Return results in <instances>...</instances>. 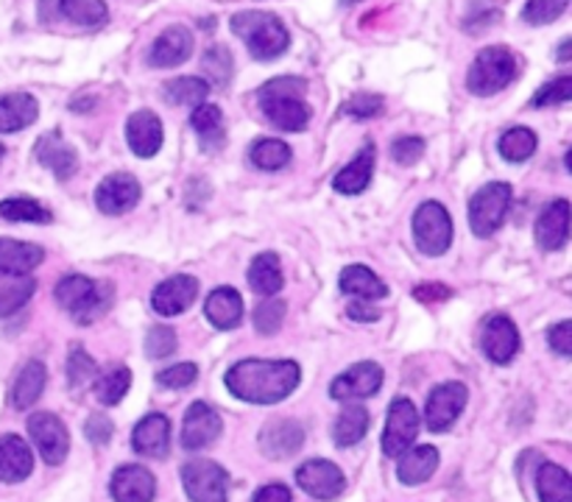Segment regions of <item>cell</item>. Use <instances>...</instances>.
Wrapping results in <instances>:
<instances>
[{
  "mask_svg": "<svg viewBox=\"0 0 572 502\" xmlns=\"http://www.w3.org/2000/svg\"><path fill=\"white\" fill-rule=\"evenodd\" d=\"M56 302L76 324H96L112 310L115 287L112 282L71 274L56 285Z\"/></svg>",
  "mask_w": 572,
  "mask_h": 502,
  "instance_id": "cell-3",
  "label": "cell"
},
{
  "mask_svg": "<svg viewBox=\"0 0 572 502\" xmlns=\"http://www.w3.org/2000/svg\"><path fill=\"white\" fill-rule=\"evenodd\" d=\"M204 70L215 78V84H227L233 76V56L224 45H215L204 54Z\"/></svg>",
  "mask_w": 572,
  "mask_h": 502,
  "instance_id": "cell-49",
  "label": "cell"
},
{
  "mask_svg": "<svg viewBox=\"0 0 572 502\" xmlns=\"http://www.w3.org/2000/svg\"><path fill=\"white\" fill-rule=\"evenodd\" d=\"M260 449L274 460H285L296 455L304 444V427L293 418H274L260 430Z\"/></svg>",
  "mask_w": 572,
  "mask_h": 502,
  "instance_id": "cell-20",
  "label": "cell"
},
{
  "mask_svg": "<svg viewBox=\"0 0 572 502\" xmlns=\"http://www.w3.org/2000/svg\"><path fill=\"white\" fill-rule=\"evenodd\" d=\"M369 411L364 405H355V402H346L344 411L338 413L333 425V441L338 447H355L366 438L369 433Z\"/></svg>",
  "mask_w": 572,
  "mask_h": 502,
  "instance_id": "cell-33",
  "label": "cell"
},
{
  "mask_svg": "<svg viewBox=\"0 0 572 502\" xmlns=\"http://www.w3.org/2000/svg\"><path fill=\"white\" fill-rule=\"evenodd\" d=\"M29 436L48 467H60L62 460L67 458L71 433H67V427L62 425V418L54 416V413H34V416L29 418Z\"/></svg>",
  "mask_w": 572,
  "mask_h": 502,
  "instance_id": "cell-11",
  "label": "cell"
},
{
  "mask_svg": "<svg viewBox=\"0 0 572 502\" xmlns=\"http://www.w3.org/2000/svg\"><path fill=\"white\" fill-rule=\"evenodd\" d=\"M537 494L542 502H572V478L559 463H542L537 472Z\"/></svg>",
  "mask_w": 572,
  "mask_h": 502,
  "instance_id": "cell-37",
  "label": "cell"
},
{
  "mask_svg": "<svg viewBox=\"0 0 572 502\" xmlns=\"http://www.w3.org/2000/svg\"><path fill=\"white\" fill-rule=\"evenodd\" d=\"M296 483L304 494H311L313 500L322 502H333L338 500L341 491L346 489V478L333 460L324 458H313L304 460L302 467L296 469Z\"/></svg>",
  "mask_w": 572,
  "mask_h": 502,
  "instance_id": "cell-13",
  "label": "cell"
},
{
  "mask_svg": "<svg viewBox=\"0 0 572 502\" xmlns=\"http://www.w3.org/2000/svg\"><path fill=\"white\" fill-rule=\"evenodd\" d=\"M453 296L447 285H435V282H424V285L413 287V299L419 302H444Z\"/></svg>",
  "mask_w": 572,
  "mask_h": 502,
  "instance_id": "cell-55",
  "label": "cell"
},
{
  "mask_svg": "<svg viewBox=\"0 0 572 502\" xmlns=\"http://www.w3.org/2000/svg\"><path fill=\"white\" fill-rule=\"evenodd\" d=\"M249 285L251 291L266 296V299H271V296H277L282 291V269L280 258H277L274 251H266V254L251 260Z\"/></svg>",
  "mask_w": 572,
  "mask_h": 502,
  "instance_id": "cell-35",
  "label": "cell"
},
{
  "mask_svg": "<svg viewBox=\"0 0 572 502\" xmlns=\"http://www.w3.org/2000/svg\"><path fill=\"white\" fill-rule=\"evenodd\" d=\"M84 433H87L90 444L104 447V444H109V438H112V422H109L107 416H101V413H93V416L87 418V425H84Z\"/></svg>",
  "mask_w": 572,
  "mask_h": 502,
  "instance_id": "cell-54",
  "label": "cell"
},
{
  "mask_svg": "<svg viewBox=\"0 0 572 502\" xmlns=\"http://www.w3.org/2000/svg\"><path fill=\"white\" fill-rule=\"evenodd\" d=\"M204 313H207V321L215 329H235L244 321V299H240V293L235 287L222 285L207 296Z\"/></svg>",
  "mask_w": 572,
  "mask_h": 502,
  "instance_id": "cell-27",
  "label": "cell"
},
{
  "mask_svg": "<svg viewBox=\"0 0 572 502\" xmlns=\"http://www.w3.org/2000/svg\"><path fill=\"white\" fill-rule=\"evenodd\" d=\"M341 3H344V7H352V3H360V0H341Z\"/></svg>",
  "mask_w": 572,
  "mask_h": 502,
  "instance_id": "cell-59",
  "label": "cell"
},
{
  "mask_svg": "<svg viewBox=\"0 0 572 502\" xmlns=\"http://www.w3.org/2000/svg\"><path fill=\"white\" fill-rule=\"evenodd\" d=\"M209 96V84L204 78L196 76H182L173 78L165 84V101L173 107H198V103L207 101Z\"/></svg>",
  "mask_w": 572,
  "mask_h": 502,
  "instance_id": "cell-39",
  "label": "cell"
},
{
  "mask_svg": "<svg viewBox=\"0 0 572 502\" xmlns=\"http://www.w3.org/2000/svg\"><path fill=\"white\" fill-rule=\"evenodd\" d=\"M302 369L293 360H238L227 371L224 383L229 394L249 405H277L296 391Z\"/></svg>",
  "mask_w": 572,
  "mask_h": 502,
  "instance_id": "cell-1",
  "label": "cell"
},
{
  "mask_svg": "<svg viewBox=\"0 0 572 502\" xmlns=\"http://www.w3.org/2000/svg\"><path fill=\"white\" fill-rule=\"evenodd\" d=\"M45 380H48L45 365H42L40 360H29V363L20 369L18 380H14L12 385V396H9L14 411H29V407L40 400L42 391H45Z\"/></svg>",
  "mask_w": 572,
  "mask_h": 502,
  "instance_id": "cell-32",
  "label": "cell"
},
{
  "mask_svg": "<svg viewBox=\"0 0 572 502\" xmlns=\"http://www.w3.org/2000/svg\"><path fill=\"white\" fill-rule=\"evenodd\" d=\"M109 494L115 502H154L157 478L145 467L126 463V467L115 469L112 480H109Z\"/></svg>",
  "mask_w": 572,
  "mask_h": 502,
  "instance_id": "cell-19",
  "label": "cell"
},
{
  "mask_svg": "<svg viewBox=\"0 0 572 502\" xmlns=\"http://www.w3.org/2000/svg\"><path fill=\"white\" fill-rule=\"evenodd\" d=\"M42 260H45L42 245L0 238V274H31Z\"/></svg>",
  "mask_w": 572,
  "mask_h": 502,
  "instance_id": "cell-30",
  "label": "cell"
},
{
  "mask_svg": "<svg viewBox=\"0 0 572 502\" xmlns=\"http://www.w3.org/2000/svg\"><path fill=\"white\" fill-rule=\"evenodd\" d=\"M191 126L193 132L198 134L202 145L207 151L222 149L224 145V114L222 109L213 107V103H198L191 112Z\"/></svg>",
  "mask_w": 572,
  "mask_h": 502,
  "instance_id": "cell-36",
  "label": "cell"
},
{
  "mask_svg": "<svg viewBox=\"0 0 572 502\" xmlns=\"http://www.w3.org/2000/svg\"><path fill=\"white\" fill-rule=\"evenodd\" d=\"M31 472H34V452L29 444L14 433L0 436V480L23 483Z\"/></svg>",
  "mask_w": 572,
  "mask_h": 502,
  "instance_id": "cell-24",
  "label": "cell"
},
{
  "mask_svg": "<svg viewBox=\"0 0 572 502\" xmlns=\"http://www.w3.org/2000/svg\"><path fill=\"white\" fill-rule=\"evenodd\" d=\"M570 0H528L522 9V20L531 25H548L566 12Z\"/></svg>",
  "mask_w": 572,
  "mask_h": 502,
  "instance_id": "cell-45",
  "label": "cell"
},
{
  "mask_svg": "<svg viewBox=\"0 0 572 502\" xmlns=\"http://www.w3.org/2000/svg\"><path fill=\"white\" fill-rule=\"evenodd\" d=\"M382 389V369L371 360L364 363H355L352 369H346L344 374H338L330 385V396L335 402H358L369 400L377 391Z\"/></svg>",
  "mask_w": 572,
  "mask_h": 502,
  "instance_id": "cell-14",
  "label": "cell"
},
{
  "mask_svg": "<svg viewBox=\"0 0 572 502\" xmlns=\"http://www.w3.org/2000/svg\"><path fill=\"white\" fill-rule=\"evenodd\" d=\"M470 391L464 383H442L435 385L424 405V425L433 433H447L464 413Z\"/></svg>",
  "mask_w": 572,
  "mask_h": 502,
  "instance_id": "cell-10",
  "label": "cell"
},
{
  "mask_svg": "<svg viewBox=\"0 0 572 502\" xmlns=\"http://www.w3.org/2000/svg\"><path fill=\"white\" fill-rule=\"evenodd\" d=\"M251 156V165L260 167V171H282V167L291 162V149L288 143L274 138H266V140H257L249 151Z\"/></svg>",
  "mask_w": 572,
  "mask_h": 502,
  "instance_id": "cell-42",
  "label": "cell"
},
{
  "mask_svg": "<svg viewBox=\"0 0 572 502\" xmlns=\"http://www.w3.org/2000/svg\"><path fill=\"white\" fill-rule=\"evenodd\" d=\"M307 84L296 76L271 78L260 87V112L280 132H304L311 123V107L304 103Z\"/></svg>",
  "mask_w": 572,
  "mask_h": 502,
  "instance_id": "cell-2",
  "label": "cell"
},
{
  "mask_svg": "<svg viewBox=\"0 0 572 502\" xmlns=\"http://www.w3.org/2000/svg\"><path fill=\"white\" fill-rule=\"evenodd\" d=\"M131 449L143 458H165L171 449V418L162 413H149L131 433Z\"/></svg>",
  "mask_w": 572,
  "mask_h": 502,
  "instance_id": "cell-21",
  "label": "cell"
},
{
  "mask_svg": "<svg viewBox=\"0 0 572 502\" xmlns=\"http://www.w3.org/2000/svg\"><path fill=\"white\" fill-rule=\"evenodd\" d=\"M481 347H483V354H486L492 363H497V365L511 363L519 352L517 324H514L508 316H503V313L489 316L486 318V324H483Z\"/></svg>",
  "mask_w": 572,
  "mask_h": 502,
  "instance_id": "cell-16",
  "label": "cell"
},
{
  "mask_svg": "<svg viewBox=\"0 0 572 502\" xmlns=\"http://www.w3.org/2000/svg\"><path fill=\"white\" fill-rule=\"evenodd\" d=\"M193 54V34L185 25H171L162 31L151 45L149 62L154 67H176L191 59Z\"/></svg>",
  "mask_w": 572,
  "mask_h": 502,
  "instance_id": "cell-23",
  "label": "cell"
},
{
  "mask_svg": "<svg viewBox=\"0 0 572 502\" xmlns=\"http://www.w3.org/2000/svg\"><path fill=\"white\" fill-rule=\"evenodd\" d=\"M36 282L31 274H0V316H12L34 296Z\"/></svg>",
  "mask_w": 572,
  "mask_h": 502,
  "instance_id": "cell-38",
  "label": "cell"
},
{
  "mask_svg": "<svg viewBox=\"0 0 572 502\" xmlns=\"http://www.w3.org/2000/svg\"><path fill=\"white\" fill-rule=\"evenodd\" d=\"M222 430V416L215 413V407H209L207 402H193L185 413V422H182V447L187 452L207 449L209 444L218 441Z\"/></svg>",
  "mask_w": 572,
  "mask_h": 502,
  "instance_id": "cell-17",
  "label": "cell"
},
{
  "mask_svg": "<svg viewBox=\"0 0 572 502\" xmlns=\"http://www.w3.org/2000/svg\"><path fill=\"white\" fill-rule=\"evenodd\" d=\"M198 376V365L196 363H176L171 365V369H162L160 374H157V383L162 385V389H187V385L196 383Z\"/></svg>",
  "mask_w": 572,
  "mask_h": 502,
  "instance_id": "cell-48",
  "label": "cell"
},
{
  "mask_svg": "<svg viewBox=\"0 0 572 502\" xmlns=\"http://www.w3.org/2000/svg\"><path fill=\"white\" fill-rule=\"evenodd\" d=\"M419 425H422V418H419L417 405L408 396H397L388 407L386 430H382V452L400 455L402 449L411 447L419 436Z\"/></svg>",
  "mask_w": 572,
  "mask_h": 502,
  "instance_id": "cell-12",
  "label": "cell"
},
{
  "mask_svg": "<svg viewBox=\"0 0 572 502\" xmlns=\"http://www.w3.org/2000/svg\"><path fill=\"white\" fill-rule=\"evenodd\" d=\"M196 296H198L196 276L176 274L154 287V293H151V310H154L157 316H165V318L182 316V313L191 310Z\"/></svg>",
  "mask_w": 572,
  "mask_h": 502,
  "instance_id": "cell-15",
  "label": "cell"
},
{
  "mask_svg": "<svg viewBox=\"0 0 572 502\" xmlns=\"http://www.w3.org/2000/svg\"><path fill=\"white\" fill-rule=\"evenodd\" d=\"M98 369L93 363V358L84 349H73L71 358H67V383L73 391H84L90 383H96Z\"/></svg>",
  "mask_w": 572,
  "mask_h": 502,
  "instance_id": "cell-44",
  "label": "cell"
},
{
  "mask_svg": "<svg viewBox=\"0 0 572 502\" xmlns=\"http://www.w3.org/2000/svg\"><path fill=\"white\" fill-rule=\"evenodd\" d=\"M514 76H517V59H514L511 51L492 45V48H483L472 62L466 90L481 98L497 96L514 81Z\"/></svg>",
  "mask_w": 572,
  "mask_h": 502,
  "instance_id": "cell-5",
  "label": "cell"
},
{
  "mask_svg": "<svg viewBox=\"0 0 572 502\" xmlns=\"http://www.w3.org/2000/svg\"><path fill=\"white\" fill-rule=\"evenodd\" d=\"M40 114L36 98L29 92H9L0 98V134L23 132Z\"/></svg>",
  "mask_w": 572,
  "mask_h": 502,
  "instance_id": "cell-31",
  "label": "cell"
},
{
  "mask_svg": "<svg viewBox=\"0 0 572 502\" xmlns=\"http://www.w3.org/2000/svg\"><path fill=\"white\" fill-rule=\"evenodd\" d=\"M182 485L191 502H227L229 478L215 460H191L182 467Z\"/></svg>",
  "mask_w": 572,
  "mask_h": 502,
  "instance_id": "cell-8",
  "label": "cell"
},
{
  "mask_svg": "<svg viewBox=\"0 0 572 502\" xmlns=\"http://www.w3.org/2000/svg\"><path fill=\"white\" fill-rule=\"evenodd\" d=\"M42 23H71L98 29L107 23L109 9L104 0H40Z\"/></svg>",
  "mask_w": 572,
  "mask_h": 502,
  "instance_id": "cell-9",
  "label": "cell"
},
{
  "mask_svg": "<svg viewBox=\"0 0 572 502\" xmlns=\"http://www.w3.org/2000/svg\"><path fill=\"white\" fill-rule=\"evenodd\" d=\"M439 469V449L430 444H419V447H408L400 452V463H397V478L406 485L428 483Z\"/></svg>",
  "mask_w": 572,
  "mask_h": 502,
  "instance_id": "cell-26",
  "label": "cell"
},
{
  "mask_svg": "<svg viewBox=\"0 0 572 502\" xmlns=\"http://www.w3.org/2000/svg\"><path fill=\"white\" fill-rule=\"evenodd\" d=\"M255 502H291V491L282 483H269L262 485V489H257Z\"/></svg>",
  "mask_w": 572,
  "mask_h": 502,
  "instance_id": "cell-56",
  "label": "cell"
},
{
  "mask_svg": "<svg viewBox=\"0 0 572 502\" xmlns=\"http://www.w3.org/2000/svg\"><path fill=\"white\" fill-rule=\"evenodd\" d=\"M3 156H7V149H3V143H0V162H3Z\"/></svg>",
  "mask_w": 572,
  "mask_h": 502,
  "instance_id": "cell-60",
  "label": "cell"
},
{
  "mask_svg": "<svg viewBox=\"0 0 572 502\" xmlns=\"http://www.w3.org/2000/svg\"><path fill=\"white\" fill-rule=\"evenodd\" d=\"M341 291L349 293V296H358V299H386L388 287L380 276L375 274L366 265H349V269L341 271L338 280Z\"/></svg>",
  "mask_w": 572,
  "mask_h": 502,
  "instance_id": "cell-34",
  "label": "cell"
},
{
  "mask_svg": "<svg viewBox=\"0 0 572 502\" xmlns=\"http://www.w3.org/2000/svg\"><path fill=\"white\" fill-rule=\"evenodd\" d=\"M572 98V78L561 76L555 81L544 84L533 98V107H550V103H566Z\"/></svg>",
  "mask_w": 572,
  "mask_h": 502,
  "instance_id": "cell-50",
  "label": "cell"
},
{
  "mask_svg": "<svg viewBox=\"0 0 572 502\" xmlns=\"http://www.w3.org/2000/svg\"><path fill=\"white\" fill-rule=\"evenodd\" d=\"M424 154V140L422 138H400L391 143V156L400 165H417Z\"/></svg>",
  "mask_w": 572,
  "mask_h": 502,
  "instance_id": "cell-51",
  "label": "cell"
},
{
  "mask_svg": "<svg viewBox=\"0 0 572 502\" xmlns=\"http://www.w3.org/2000/svg\"><path fill=\"white\" fill-rule=\"evenodd\" d=\"M497 149H500L503 160L508 162L531 160L533 151H537V134H533L531 129H525V126H517V129H508V132L503 134Z\"/></svg>",
  "mask_w": 572,
  "mask_h": 502,
  "instance_id": "cell-43",
  "label": "cell"
},
{
  "mask_svg": "<svg viewBox=\"0 0 572 502\" xmlns=\"http://www.w3.org/2000/svg\"><path fill=\"white\" fill-rule=\"evenodd\" d=\"M176 352V332L171 327H151L145 335V354L151 360H165Z\"/></svg>",
  "mask_w": 572,
  "mask_h": 502,
  "instance_id": "cell-47",
  "label": "cell"
},
{
  "mask_svg": "<svg viewBox=\"0 0 572 502\" xmlns=\"http://www.w3.org/2000/svg\"><path fill=\"white\" fill-rule=\"evenodd\" d=\"M0 218L12 223H51V212L29 196H12L0 201Z\"/></svg>",
  "mask_w": 572,
  "mask_h": 502,
  "instance_id": "cell-40",
  "label": "cell"
},
{
  "mask_svg": "<svg viewBox=\"0 0 572 502\" xmlns=\"http://www.w3.org/2000/svg\"><path fill=\"white\" fill-rule=\"evenodd\" d=\"M570 45H572V42H570V40H564V42H561V51H559V62H566V59H570Z\"/></svg>",
  "mask_w": 572,
  "mask_h": 502,
  "instance_id": "cell-58",
  "label": "cell"
},
{
  "mask_svg": "<svg viewBox=\"0 0 572 502\" xmlns=\"http://www.w3.org/2000/svg\"><path fill=\"white\" fill-rule=\"evenodd\" d=\"M548 343L559 358H570L572 354V321H559L550 327Z\"/></svg>",
  "mask_w": 572,
  "mask_h": 502,
  "instance_id": "cell-53",
  "label": "cell"
},
{
  "mask_svg": "<svg viewBox=\"0 0 572 502\" xmlns=\"http://www.w3.org/2000/svg\"><path fill=\"white\" fill-rule=\"evenodd\" d=\"M570 238V204L566 198H555L542 216L537 218V243L544 251H559Z\"/></svg>",
  "mask_w": 572,
  "mask_h": 502,
  "instance_id": "cell-25",
  "label": "cell"
},
{
  "mask_svg": "<svg viewBox=\"0 0 572 502\" xmlns=\"http://www.w3.org/2000/svg\"><path fill=\"white\" fill-rule=\"evenodd\" d=\"M131 389V371L126 365H112L96 376V396L101 405H118Z\"/></svg>",
  "mask_w": 572,
  "mask_h": 502,
  "instance_id": "cell-41",
  "label": "cell"
},
{
  "mask_svg": "<svg viewBox=\"0 0 572 502\" xmlns=\"http://www.w3.org/2000/svg\"><path fill=\"white\" fill-rule=\"evenodd\" d=\"M346 313H349V318H355V321H377V318H380V310H377L369 299L352 302Z\"/></svg>",
  "mask_w": 572,
  "mask_h": 502,
  "instance_id": "cell-57",
  "label": "cell"
},
{
  "mask_svg": "<svg viewBox=\"0 0 572 502\" xmlns=\"http://www.w3.org/2000/svg\"><path fill=\"white\" fill-rule=\"evenodd\" d=\"M36 160L45 167H51L60 179H71L78 171V154L73 145H67L60 134H45L34 145Z\"/></svg>",
  "mask_w": 572,
  "mask_h": 502,
  "instance_id": "cell-28",
  "label": "cell"
},
{
  "mask_svg": "<svg viewBox=\"0 0 572 502\" xmlns=\"http://www.w3.org/2000/svg\"><path fill=\"white\" fill-rule=\"evenodd\" d=\"M282 321H285V302L271 296V299H266L262 305H257L255 329L260 335H274L277 329L282 327Z\"/></svg>",
  "mask_w": 572,
  "mask_h": 502,
  "instance_id": "cell-46",
  "label": "cell"
},
{
  "mask_svg": "<svg viewBox=\"0 0 572 502\" xmlns=\"http://www.w3.org/2000/svg\"><path fill=\"white\" fill-rule=\"evenodd\" d=\"M371 174H375V145H364L358 156L335 174L333 187L344 196H358L371 185Z\"/></svg>",
  "mask_w": 572,
  "mask_h": 502,
  "instance_id": "cell-29",
  "label": "cell"
},
{
  "mask_svg": "<svg viewBox=\"0 0 572 502\" xmlns=\"http://www.w3.org/2000/svg\"><path fill=\"white\" fill-rule=\"evenodd\" d=\"M413 240L417 249L428 258H442L444 251L453 243V218L439 201L419 204L417 216H413Z\"/></svg>",
  "mask_w": 572,
  "mask_h": 502,
  "instance_id": "cell-7",
  "label": "cell"
},
{
  "mask_svg": "<svg viewBox=\"0 0 572 502\" xmlns=\"http://www.w3.org/2000/svg\"><path fill=\"white\" fill-rule=\"evenodd\" d=\"M233 31L240 42L246 45L255 59L269 62L277 59L288 51L291 36L282 20L271 12H240L233 18Z\"/></svg>",
  "mask_w": 572,
  "mask_h": 502,
  "instance_id": "cell-4",
  "label": "cell"
},
{
  "mask_svg": "<svg viewBox=\"0 0 572 502\" xmlns=\"http://www.w3.org/2000/svg\"><path fill=\"white\" fill-rule=\"evenodd\" d=\"M511 207V187L506 182H489L472 196L470 227L477 238H492L506 223Z\"/></svg>",
  "mask_w": 572,
  "mask_h": 502,
  "instance_id": "cell-6",
  "label": "cell"
},
{
  "mask_svg": "<svg viewBox=\"0 0 572 502\" xmlns=\"http://www.w3.org/2000/svg\"><path fill=\"white\" fill-rule=\"evenodd\" d=\"M382 112V98L380 96H369V92H360L352 101L344 103V114L349 118H375V114Z\"/></svg>",
  "mask_w": 572,
  "mask_h": 502,
  "instance_id": "cell-52",
  "label": "cell"
},
{
  "mask_svg": "<svg viewBox=\"0 0 572 502\" xmlns=\"http://www.w3.org/2000/svg\"><path fill=\"white\" fill-rule=\"evenodd\" d=\"M126 140H129L131 154L149 160L162 149V120L151 109H140L126 123Z\"/></svg>",
  "mask_w": 572,
  "mask_h": 502,
  "instance_id": "cell-22",
  "label": "cell"
},
{
  "mask_svg": "<svg viewBox=\"0 0 572 502\" xmlns=\"http://www.w3.org/2000/svg\"><path fill=\"white\" fill-rule=\"evenodd\" d=\"M140 196H143L140 182L129 174H112L96 187V204L104 216H123L138 207Z\"/></svg>",
  "mask_w": 572,
  "mask_h": 502,
  "instance_id": "cell-18",
  "label": "cell"
}]
</instances>
